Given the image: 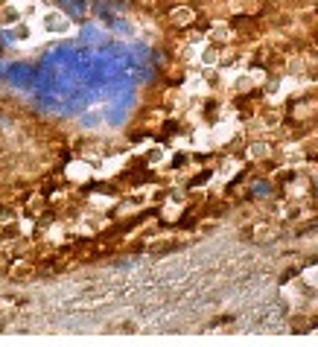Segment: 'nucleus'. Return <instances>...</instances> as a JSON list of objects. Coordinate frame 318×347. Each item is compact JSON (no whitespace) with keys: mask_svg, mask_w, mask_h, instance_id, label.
Listing matches in <instances>:
<instances>
[{"mask_svg":"<svg viewBox=\"0 0 318 347\" xmlns=\"http://www.w3.org/2000/svg\"><path fill=\"white\" fill-rule=\"evenodd\" d=\"M59 3H62V6L70 12V15H73V18H79V15L88 9V3H85V0H59Z\"/></svg>","mask_w":318,"mask_h":347,"instance_id":"1","label":"nucleus"},{"mask_svg":"<svg viewBox=\"0 0 318 347\" xmlns=\"http://www.w3.org/2000/svg\"><path fill=\"white\" fill-rule=\"evenodd\" d=\"M172 21H175V24H190L193 9H175V12H172Z\"/></svg>","mask_w":318,"mask_h":347,"instance_id":"2","label":"nucleus"}]
</instances>
